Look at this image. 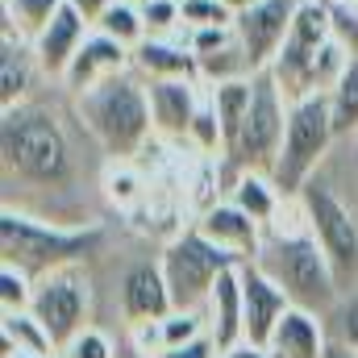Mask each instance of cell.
Here are the masks:
<instances>
[{
	"instance_id": "1",
	"label": "cell",
	"mask_w": 358,
	"mask_h": 358,
	"mask_svg": "<svg viewBox=\"0 0 358 358\" xmlns=\"http://www.w3.org/2000/svg\"><path fill=\"white\" fill-rule=\"evenodd\" d=\"M84 150H100L80 121L76 96L63 84H46L34 96L0 108V176L4 204L59 221L92 225L84 200Z\"/></svg>"
},
{
	"instance_id": "2",
	"label": "cell",
	"mask_w": 358,
	"mask_h": 358,
	"mask_svg": "<svg viewBox=\"0 0 358 358\" xmlns=\"http://www.w3.org/2000/svg\"><path fill=\"white\" fill-rule=\"evenodd\" d=\"M80 121L92 134V142L104 150L108 163H129L142 155V146L155 138V113H150V92L146 80L129 67L96 88L76 92Z\"/></svg>"
},
{
	"instance_id": "3",
	"label": "cell",
	"mask_w": 358,
	"mask_h": 358,
	"mask_svg": "<svg viewBox=\"0 0 358 358\" xmlns=\"http://www.w3.org/2000/svg\"><path fill=\"white\" fill-rule=\"evenodd\" d=\"M346 63H350V55L334 38L325 0H300L292 29H287V42L267 71L287 100H304V96L334 88L338 76L346 71Z\"/></svg>"
},
{
	"instance_id": "4",
	"label": "cell",
	"mask_w": 358,
	"mask_h": 358,
	"mask_svg": "<svg viewBox=\"0 0 358 358\" xmlns=\"http://www.w3.org/2000/svg\"><path fill=\"white\" fill-rule=\"evenodd\" d=\"M267 271L271 279L292 296V304L300 308H313V313H334L342 304V287H338V275L329 267L321 242L313 238L308 229V217L300 225H279L271 221L267 238H263V250L250 259Z\"/></svg>"
},
{
	"instance_id": "5",
	"label": "cell",
	"mask_w": 358,
	"mask_h": 358,
	"mask_svg": "<svg viewBox=\"0 0 358 358\" xmlns=\"http://www.w3.org/2000/svg\"><path fill=\"white\" fill-rule=\"evenodd\" d=\"M104 242V225H59L21 208L0 213V263H17L21 271H29L34 279L55 267H71V263H88Z\"/></svg>"
},
{
	"instance_id": "6",
	"label": "cell",
	"mask_w": 358,
	"mask_h": 358,
	"mask_svg": "<svg viewBox=\"0 0 358 358\" xmlns=\"http://www.w3.org/2000/svg\"><path fill=\"white\" fill-rule=\"evenodd\" d=\"M334 146H338V129H334L329 92L292 100V104H287L283 146H279V159H275V167H271L275 187H279L287 200L300 196V187L325 167V159L334 155Z\"/></svg>"
},
{
	"instance_id": "7",
	"label": "cell",
	"mask_w": 358,
	"mask_h": 358,
	"mask_svg": "<svg viewBox=\"0 0 358 358\" xmlns=\"http://www.w3.org/2000/svg\"><path fill=\"white\" fill-rule=\"evenodd\" d=\"M296 200L308 217L313 238L321 242L329 267L338 275L342 296L358 292V208L342 196V187L325 176V167L300 187Z\"/></svg>"
},
{
	"instance_id": "8",
	"label": "cell",
	"mask_w": 358,
	"mask_h": 358,
	"mask_svg": "<svg viewBox=\"0 0 358 358\" xmlns=\"http://www.w3.org/2000/svg\"><path fill=\"white\" fill-rule=\"evenodd\" d=\"M287 96L279 92V84L271 80V71L255 76V96H250V108L234 134V142L225 146L221 155V171L234 179L242 171H267L279 159V146H283V129H287Z\"/></svg>"
},
{
	"instance_id": "9",
	"label": "cell",
	"mask_w": 358,
	"mask_h": 358,
	"mask_svg": "<svg viewBox=\"0 0 358 358\" xmlns=\"http://www.w3.org/2000/svg\"><path fill=\"white\" fill-rule=\"evenodd\" d=\"M242 259L221 250L217 242H208L200 229H183L179 238H171L163 246V259L159 267L167 275V287H171V300L176 308H200L208 304V292L217 283V275L229 267H238Z\"/></svg>"
},
{
	"instance_id": "10",
	"label": "cell",
	"mask_w": 358,
	"mask_h": 358,
	"mask_svg": "<svg viewBox=\"0 0 358 358\" xmlns=\"http://www.w3.org/2000/svg\"><path fill=\"white\" fill-rule=\"evenodd\" d=\"M29 313L50 329L55 346L63 350L76 334H84L92 321V275L84 263L55 267L34 279V300Z\"/></svg>"
},
{
	"instance_id": "11",
	"label": "cell",
	"mask_w": 358,
	"mask_h": 358,
	"mask_svg": "<svg viewBox=\"0 0 358 358\" xmlns=\"http://www.w3.org/2000/svg\"><path fill=\"white\" fill-rule=\"evenodd\" d=\"M296 4L300 0H255L246 8H238L234 29H238L242 46H246V55L255 59L259 71H267L271 63H275V55L283 50L292 17H296Z\"/></svg>"
},
{
	"instance_id": "12",
	"label": "cell",
	"mask_w": 358,
	"mask_h": 358,
	"mask_svg": "<svg viewBox=\"0 0 358 358\" xmlns=\"http://www.w3.org/2000/svg\"><path fill=\"white\" fill-rule=\"evenodd\" d=\"M242 308H246V342L271 346L283 313L292 308V296L259 263H242Z\"/></svg>"
},
{
	"instance_id": "13",
	"label": "cell",
	"mask_w": 358,
	"mask_h": 358,
	"mask_svg": "<svg viewBox=\"0 0 358 358\" xmlns=\"http://www.w3.org/2000/svg\"><path fill=\"white\" fill-rule=\"evenodd\" d=\"M196 229H200L208 242H217L221 250L238 255L242 263H250V259L263 250V238H267V225L255 221V217H250L246 208H238L234 200H213L208 208H200Z\"/></svg>"
},
{
	"instance_id": "14",
	"label": "cell",
	"mask_w": 358,
	"mask_h": 358,
	"mask_svg": "<svg viewBox=\"0 0 358 358\" xmlns=\"http://www.w3.org/2000/svg\"><path fill=\"white\" fill-rule=\"evenodd\" d=\"M129 67H134V50H129L125 42H117V38L92 29L88 38H84V46L76 50V59H71V67L63 71L59 84L76 96V92H88V88H96L100 80H108V76H117V71H129Z\"/></svg>"
},
{
	"instance_id": "15",
	"label": "cell",
	"mask_w": 358,
	"mask_h": 358,
	"mask_svg": "<svg viewBox=\"0 0 358 358\" xmlns=\"http://www.w3.org/2000/svg\"><path fill=\"white\" fill-rule=\"evenodd\" d=\"M92 34V21L80 13V8H71V4H63L55 17H50V25L34 38V55H38V67H42V76L50 80V84H59L63 80V71L71 67V59H76V50L84 46V38Z\"/></svg>"
},
{
	"instance_id": "16",
	"label": "cell",
	"mask_w": 358,
	"mask_h": 358,
	"mask_svg": "<svg viewBox=\"0 0 358 358\" xmlns=\"http://www.w3.org/2000/svg\"><path fill=\"white\" fill-rule=\"evenodd\" d=\"M150 92V113H155V134L171 138V142H187L196 108L204 100L200 80H146Z\"/></svg>"
},
{
	"instance_id": "17",
	"label": "cell",
	"mask_w": 358,
	"mask_h": 358,
	"mask_svg": "<svg viewBox=\"0 0 358 358\" xmlns=\"http://www.w3.org/2000/svg\"><path fill=\"white\" fill-rule=\"evenodd\" d=\"M176 308L167 275L159 263H134L121 275V317L129 325H146V321H163Z\"/></svg>"
},
{
	"instance_id": "18",
	"label": "cell",
	"mask_w": 358,
	"mask_h": 358,
	"mask_svg": "<svg viewBox=\"0 0 358 358\" xmlns=\"http://www.w3.org/2000/svg\"><path fill=\"white\" fill-rule=\"evenodd\" d=\"M204 321H208V338L217 342V350H229L238 342H246V308H242V263L217 275L208 304H204Z\"/></svg>"
},
{
	"instance_id": "19",
	"label": "cell",
	"mask_w": 358,
	"mask_h": 358,
	"mask_svg": "<svg viewBox=\"0 0 358 358\" xmlns=\"http://www.w3.org/2000/svg\"><path fill=\"white\" fill-rule=\"evenodd\" d=\"M267 350L275 358H329L334 342H329V334H325L321 313L292 304V308L283 313V321H279V329H275V338H271Z\"/></svg>"
},
{
	"instance_id": "20",
	"label": "cell",
	"mask_w": 358,
	"mask_h": 358,
	"mask_svg": "<svg viewBox=\"0 0 358 358\" xmlns=\"http://www.w3.org/2000/svg\"><path fill=\"white\" fill-rule=\"evenodd\" d=\"M38 84H50V80L38 67L34 42H25L17 34H0V108L34 96Z\"/></svg>"
},
{
	"instance_id": "21",
	"label": "cell",
	"mask_w": 358,
	"mask_h": 358,
	"mask_svg": "<svg viewBox=\"0 0 358 358\" xmlns=\"http://www.w3.org/2000/svg\"><path fill=\"white\" fill-rule=\"evenodd\" d=\"M134 71L142 80H200V63L187 42L142 38L134 46Z\"/></svg>"
},
{
	"instance_id": "22",
	"label": "cell",
	"mask_w": 358,
	"mask_h": 358,
	"mask_svg": "<svg viewBox=\"0 0 358 358\" xmlns=\"http://www.w3.org/2000/svg\"><path fill=\"white\" fill-rule=\"evenodd\" d=\"M0 342H4V355L0 358H13V355H59L50 329L29 313V308H17V313H0Z\"/></svg>"
},
{
	"instance_id": "23",
	"label": "cell",
	"mask_w": 358,
	"mask_h": 358,
	"mask_svg": "<svg viewBox=\"0 0 358 358\" xmlns=\"http://www.w3.org/2000/svg\"><path fill=\"white\" fill-rule=\"evenodd\" d=\"M229 200L238 204V208H246L255 221H263L271 225L275 217H279V208H283V192L275 187V179L267 171H242V176L229 179Z\"/></svg>"
},
{
	"instance_id": "24",
	"label": "cell",
	"mask_w": 358,
	"mask_h": 358,
	"mask_svg": "<svg viewBox=\"0 0 358 358\" xmlns=\"http://www.w3.org/2000/svg\"><path fill=\"white\" fill-rule=\"evenodd\" d=\"M63 4H67V0H0V8H4L0 34H17V38L34 42V38L50 25V17H55Z\"/></svg>"
},
{
	"instance_id": "25",
	"label": "cell",
	"mask_w": 358,
	"mask_h": 358,
	"mask_svg": "<svg viewBox=\"0 0 358 358\" xmlns=\"http://www.w3.org/2000/svg\"><path fill=\"white\" fill-rule=\"evenodd\" d=\"M196 63H200V84H229V80H250V76H259V67H255V59L246 55L242 38H234L229 46H221V50H213V55H200Z\"/></svg>"
},
{
	"instance_id": "26",
	"label": "cell",
	"mask_w": 358,
	"mask_h": 358,
	"mask_svg": "<svg viewBox=\"0 0 358 358\" xmlns=\"http://www.w3.org/2000/svg\"><path fill=\"white\" fill-rule=\"evenodd\" d=\"M92 29H100V34L125 42L129 50H134L142 38H150V34H146V21H142V8H138L134 0H113V4L100 13V21H96Z\"/></svg>"
},
{
	"instance_id": "27",
	"label": "cell",
	"mask_w": 358,
	"mask_h": 358,
	"mask_svg": "<svg viewBox=\"0 0 358 358\" xmlns=\"http://www.w3.org/2000/svg\"><path fill=\"white\" fill-rule=\"evenodd\" d=\"M329 104H334V129H338V138H350L358 129V55H350L346 71L329 88Z\"/></svg>"
},
{
	"instance_id": "28",
	"label": "cell",
	"mask_w": 358,
	"mask_h": 358,
	"mask_svg": "<svg viewBox=\"0 0 358 358\" xmlns=\"http://www.w3.org/2000/svg\"><path fill=\"white\" fill-rule=\"evenodd\" d=\"M29 300H34V275L17 263H0V313L29 308Z\"/></svg>"
},
{
	"instance_id": "29",
	"label": "cell",
	"mask_w": 358,
	"mask_h": 358,
	"mask_svg": "<svg viewBox=\"0 0 358 358\" xmlns=\"http://www.w3.org/2000/svg\"><path fill=\"white\" fill-rule=\"evenodd\" d=\"M183 29H204V25H234V8L221 0H179Z\"/></svg>"
},
{
	"instance_id": "30",
	"label": "cell",
	"mask_w": 358,
	"mask_h": 358,
	"mask_svg": "<svg viewBox=\"0 0 358 358\" xmlns=\"http://www.w3.org/2000/svg\"><path fill=\"white\" fill-rule=\"evenodd\" d=\"M142 21H146V34L150 38H171L176 29H183V13H179V0H142Z\"/></svg>"
},
{
	"instance_id": "31",
	"label": "cell",
	"mask_w": 358,
	"mask_h": 358,
	"mask_svg": "<svg viewBox=\"0 0 358 358\" xmlns=\"http://www.w3.org/2000/svg\"><path fill=\"white\" fill-rule=\"evenodd\" d=\"M334 38L346 46V55H358V0H325Z\"/></svg>"
},
{
	"instance_id": "32",
	"label": "cell",
	"mask_w": 358,
	"mask_h": 358,
	"mask_svg": "<svg viewBox=\"0 0 358 358\" xmlns=\"http://www.w3.org/2000/svg\"><path fill=\"white\" fill-rule=\"evenodd\" d=\"M59 358H113V342L100 334V329H84V334H76L63 350H59Z\"/></svg>"
},
{
	"instance_id": "33",
	"label": "cell",
	"mask_w": 358,
	"mask_h": 358,
	"mask_svg": "<svg viewBox=\"0 0 358 358\" xmlns=\"http://www.w3.org/2000/svg\"><path fill=\"white\" fill-rule=\"evenodd\" d=\"M238 38V29L234 25H204V29H187V46H192V55L200 59V55H213V50H221V46H229Z\"/></svg>"
},
{
	"instance_id": "34",
	"label": "cell",
	"mask_w": 358,
	"mask_h": 358,
	"mask_svg": "<svg viewBox=\"0 0 358 358\" xmlns=\"http://www.w3.org/2000/svg\"><path fill=\"white\" fill-rule=\"evenodd\" d=\"M334 155H342V163H346V171H350V183H338V187H342V196L358 208V129L350 138H338ZM325 176H329V171H325Z\"/></svg>"
},
{
	"instance_id": "35",
	"label": "cell",
	"mask_w": 358,
	"mask_h": 358,
	"mask_svg": "<svg viewBox=\"0 0 358 358\" xmlns=\"http://www.w3.org/2000/svg\"><path fill=\"white\" fill-rule=\"evenodd\" d=\"M334 313H338V342H346V346L358 350V292H350Z\"/></svg>"
},
{
	"instance_id": "36",
	"label": "cell",
	"mask_w": 358,
	"mask_h": 358,
	"mask_svg": "<svg viewBox=\"0 0 358 358\" xmlns=\"http://www.w3.org/2000/svg\"><path fill=\"white\" fill-rule=\"evenodd\" d=\"M159 358H217V342L204 334V338H196V342H187V346H176V350H163Z\"/></svg>"
},
{
	"instance_id": "37",
	"label": "cell",
	"mask_w": 358,
	"mask_h": 358,
	"mask_svg": "<svg viewBox=\"0 0 358 358\" xmlns=\"http://www.w3.org/2000/svg\"><path fill=\"white\" fill-rule=\"evenodd\" d=\"M217 358H275L267 346H250V342H238L229 350H217Z\"/></svg>"
},
{
	"instance_id": "38",
	"label": "cell",
	"mask_w": 358,
	"mask_h": 358,
	"mask_svg": "<svg viewBox=\"0 0 358 358\" xmlns=\"http://www.w3.org/2000/svg\"><path fill=\"white\" fill-rule=\"evenodd\" d=\"M67 4H71V8H80V13L88 17L92 25H96V21H100V13H104V8H108L113 0H67Z\"/></svg>"
},
{
	"instance_id": "39",
	"label": "cell",
	"mask_w": 358,
	"mask_h": 358,
	"mask_svg": "<svg viewBox=\"0 0 358 358\" xmlns=\"http://www.w3.org/2000/svg\"><path fill=\"white\" fill-rule=\"evenodd\" d=\"M329 358H358V350H355V346H346V342H334Z\"/></svg>"
},
{
	"instance_id": "40",
	"label": "cell",
	"mask_w": 358,
	"mask_h": 358,
	"mask_svg": "<svg viewBox=\"0 0 358 358\" xmlns=\"http://www.w3.org/2000/svg\"><path fill=\"white\" fill-rule=\"evenodd\" d=\"M221 4H229V8L238 13V8H246V4H255V0H221Z\"/></svg>"
},
{
	"instance_id": "41",
	"label": "cell",
	"mask_w": 358,
	"mask_h": 358,
	"mask_svg": "<svg viewBox=\"0 0 358 358\" xmlns=\"http://www.w3.org/2000/svg\"><path fill=\"white\" fill-rule=\"evenodd\" d=\"M13 358H46V355H13ZM50 358H59V355H50Z\"/></svg>"
},
{
	"instance_id": "42",
	"label": "cell",
	"mask_w": 358,
	"mask_h": 358,
	"mask_svg": "<svg viewBox=\"0 0 358 358\" xmlns=\"http://www.w3.org/2000/svg\"><path fill=\"white\" fill-rule=\"evenodd\" d=\"M134 4H142V0H134Z\"/></svg>"
}]
</instances>
